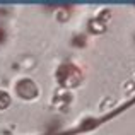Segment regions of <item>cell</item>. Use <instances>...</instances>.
Segmentation results:
<instances>
[{
  "mask_svg": "<svg viewBox=\"0 0 135 135\" xmlns=\"http://www.w3.org/2000/svg\"><path fill=\"white\" fill-rule=\"evenodd\" d=\"M56 80L60 82V86L63 89H72V87L79 86L80 80H82V75H80V70L77 69L72 63H63V65L58 67L56 70Z\"/></svg>",
  "mask_w": 135,
  "mask_h": 135,
  "instance_id": "obj_1",
  "label": "cell"
},
{
  "mask_svg": "<svg viewBox=\"0 0 135 135\" xmlns=\"http://www.w3.org/2000/svg\"><path fill=\"white\" fill-rule=\"evenodd\" d=\"M16 92L22 99H26V101H31V99L38 98V94H40L38 86L31 79H27V77H26V79H21L19 82L16 84Z\"/></svg>",
  "mask_w": 135,
  "mask_h": 135,
  "instance_id": "obj_2",
  "label": "cell"
},
{
  "mask_svg": "<svg viewBox=\"0 0 135 135\" xmlns=\"http://www.w3.org/2000/svg\"><path fill=\"white\" fill-rule=\"evenodd\" d=\"M70 101H72V94L62 87V89H58L53 94L51 104H53V108H56V109H65L67 106L70 104Z\"/></svg>",
  "mask_w": 135,
  "mask_h": 135,
  "instance_id": "obj_3",
  "label": "cell"
},
{
  "mask_svg": "<svg viewBox=\"0 0 135 135\" xmlns=\"http://www.w3.org/2000/svg\"><path fill=\"white\" fill-rule=\"evenodd\" d=\"M87 29L89 33H94V34H103L106 31V22H103L101 19H91L89 24H87Z\"/></svg>",
  "mask_w": 135,
  "mask_h": 135,
  "instance_id": "obj_4",
  "label": "cell"
},
{
  "mask_svg": "<svg viewBox=\"0 0 135 135\" xmlns=\"http://www.w3.org/2000/svg\"><path fill=\"white\" fill-rule=\"evenodd\" d=\"M10 106V96L5 91H0V109H7Z\"/></svg>",
  "mask_w": 135,
  "mask_h": 135,
  "instance_id": "obj_5",
  "label": "cell"
},
{
  "mask_svg": "<svg viewBox=\"0 0 135 135\" xmlns=\"http://www.w3.org/2000/svg\"><path fill=\"white\" fill-rule=\"evenodd\" d=\"M72 45H74V46H84V45H86V36H82V34H77V36H74Z\"/></svg>",
  "mask_w": 135,
  "mask_h": 135,
  "instance_id": "obj_6",
  "label": "cell"
},
{
  "mask_svg": "<svg viewBox=\"0 0 135 135\" xmlns=\"http://www.w3.org/2000/svg\"><path fill=\"white\" fill-rule=\"evenodd\" d=\"M56 19H58V22H65V21L69 19V12H67V9H60L58 12H56Z\"/></svg>",
  "mask_w": 135,
  "mask_h": 135,
  "instance_id": "obj_7",
  "label": "cell"
},
{
  "mask_svg": "<svg viewBox=\"0 0 135 135\" xmlns=\"http://www.w3.org/2000/svg\"><path fill=\"white\" fill-rule=\"evenodd\" d=\"M109 17H111V12H109V10H103V12L99 14V19H101L103 22H106V21H108Z\"/></svg>",
  "mask_w": 135,
  "mask_h": 135,
  "instance_id": "obj_8",
  "label": "cell"
},
{
  "mask_svg": "<svg viewBox=\"0 0 135 135\" xmlns=\"http://www.w3.org/2000/svg\"><path fill=\"white\" fill-rule=\"evenodd\" d=\"M3 40H5V31H3L2 27H0V43H2Z\"/></svg>",
  "mask_w": 135,
  "mask_h": 135,
  "instance_id": "obj_9",
  "label": "cell"
}]
</instances>
